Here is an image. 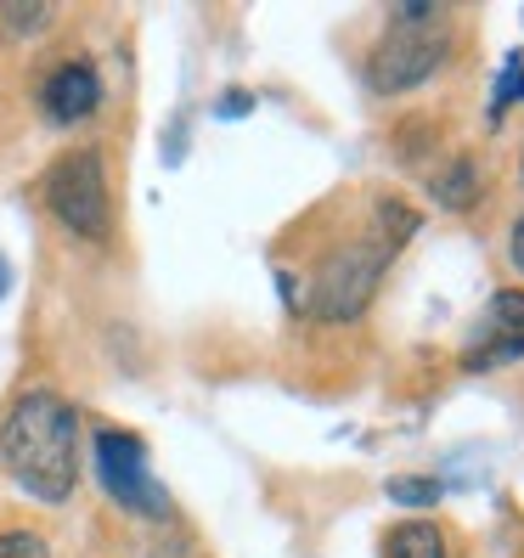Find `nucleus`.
Wrapping results in <instances>:
<instances>
[{"mask_svg":"<svg viewBox=\"0 0 524 558\" xmlns=\"http://www.w3.org/2000/svg\"><path fill=\"white\" fill-rule=\"evenodd\" d=\"M0 469L35 502H69L80 485V412L57 389H28L0 417Z\"/></svg>","mask_w":524,"mask_h":558,"instance_id":"f257e3e1","label":"nucleus"},{"mask_svg":"<svg viewBox=\"0 0 524 558\" xmlns=\"http://www.w3.org/2000/svg\"><path fill=\"white\" fill-rule=\"evenodd\" d=\"M46 209L69 226L74 238L85 243H102L113 209H108V163L96 147H74L62 153L51 170H46Z\"/></svg>","mask_w":524,"mask_h":558,"instance_id":"f03ea898","label":"nucleus"},{"mask_svg":"<svg viewBox=\"0 0 524 558\" xmlns=\"http://www.w3.org/2000/svg\"><path fill=\"white\" fill-rule=\"evenodd\" d=\"M90 457H96V480H102V490L124 513H142V519H163V513H170V497H163V485L147 469L142 435H130V429H96Z\"/></svg>","mask_w":524,"mask_h":558,"instance_id":"7ed1b4c3","label":"nucleus"},{"mask_svg":"<svg viewBox=\"0 0 524 558\" xmlns=\"http://www.w3.org/2000/svg\"><path fill=\"white\" fill-rule=\"evenodd\" d=\"M378 282H383V248L350 243V248H339V254L316 271L310 311H316L321 322H355V316L373 305Z\"/></svg>","mask_w":524,"mask_h":558,"instance_id":"20e7f679","label":"nucleus"},{"mask_svg":"<svg viewBox=\"0 0 524 558\" xmlns=\"http://www.w3.org/2000/svg\"><path fill=\"white\" fill-rule=\"evenodd\" d=\"M446 62V40L435 35V28H389V40L373 51V62H367V80H373V90H412V85H423L435 69Z\"/></svg>","mask_w":524,"mask_h":558,"instance_id":"39448f33","label":"nucleus"},{"mask_svg":"<svg viewBox=\"0 0 524 558\" xmlns=\"http://www.w3.org/2000/svg\"><path fill=\"white\" fill-rule=\"evenodd\" d=\"M513 361H524V288H508L485 305L479 339L463 350L468 373H497V367H513Z\"/></svg>","mask_w":524,"mask_h":558,"instance_id":"423d86ee","label":"nucleus"},{"mask_svg":"<svg viewBox=\"0 0 524 558\" xmlns=\"http://www.w3.org/2000/svg\"><path fill=\"white\" fill-rule=\"evenodd\" d=\"M96 102H102V80H96V69L85 57L57 62L40 85V108H46L51 124H80V119L96 113Z\"/></svg>","mask_w":524,"mask_h":558,"instance_id":"0eeeda50","label":"nucleus"},{"mask_svg":"<svg viewBox=\"0 0 524 558\" xmlns=\"http://www.w3.org/2000/svg\"><path fill=\"white\" fill-rule=\"evenodd\" d=\"M429 192H435V204L440 209H474V198H479V170H474V158H456L451 170H440L435 181H429Z\"/></svg>","mask_w":524,"mask_h":558,"instance_id":"6e6552de","label":"nucleus"},{"mask_svg":"<svg viewBox=\"0 0 524 558\" xmlns=\"http://www.w3.org/2000/svg\"><path fill=\"white\" fill-rule=\"evenodd\" d=\"M383 558H446V536L435 531V524H423V519L395 524V531H389Z\"/></svg>","mask_w":524,"mask_h":558,"instance_id":"1a4fd4ad","label":"nucleus"},{"mask_svg":"<svg viewBox=\"0 0 524 558\" xmlns=\"http://www.w3.org/2000/svg\"><path fill=\"white\" fill-rule=\"evenodd\" d=\"M383 490H389V502H406V508H435L440 502V480H423V474H395Z\"/></svg>","mask_w":524,"mask_h":558,"instance_id":"9d476101","label":"nucleus"},{"mask_svg":"<svg viewBox=\"0 0 524 558\" xmlns=\"http://www.w3.org/2000/svg\"><path fill=\"white\" fill-rule=\"evenodd\" d=\"M378 220H383V243H389V254H395L412 232H417V209H406L401 198H389V204H378Z\"/></svg>","mask_w":524,"mask_h":558,"instance_id":"9b49d317","label":"nucleus"},{"mask_svg":"<svg viewBox=\"0 0 524 558\" xmlns=\"http://www.w3.org/2000/svg\"><path fill=\"white\" fill-rule=\"evenodd\" d=\"M508 102H524V57H508V69L497 80V102H490V113H502Z\"/></svg>","mask_w":524,"mask_h":558,"instance_id":"f8f14e48","label":"nucleus"},{"mask_svg":"<svg viewBox=\"0 0 524 558\" xmlns=\"http://www.w3.org/2000/svg\"><path fill=\"white\" fill-rule=\"evenodd\" d=\"M0 558H51L35 531H0Z\"/></svg>","mask_w":524,"mask_h":558,"instance_id":"ddd939ff","label":"nucleus"},{"mask_svg":"<svg viewBox=\"0 0 524 558\" xmlns=\"http://www.w3.org/2000/svg\"><path fill=\"white\" fill-rule=\"evenodd\" d=\"M46 23H51V7H17V0L7 7V28H12V35H35V28H46Z\"/></svg>","mask_w":524,"mask_h":558,"instance_id":"4468645a","label":"nucleus"},{"mask_svg":"<svg viewBox=\"0 0 524 558\" xmlns=\"http://www.w3.org/2000/svg\"><path fill=\"white\" fill-rule=\"evenodd\" d=\"M243 113H254V90H232L215 102V119H243Z\"/></svg>","mask_w":524,"mask_h":558,"instance_id":"2eb2a0df","label":"nucleus"},{"mask_svg":"<svg viewBox=\"0 0 524 558\" xmlns=\"http://www.w3.org/2000/svg\"><path fill=\"white\" fill-rule=\"evenodd\" d=\"M508 254H513V266L524 271V220L513 226V243H508Z\"/></svg>","mask_w":524,"mask_h":558,"instance_id":"dca6fc26","label":"nucleus"},{"mask_svg":"<svg viewBox=\"0 0 524 558\" xmlns=\"http://www.w3.org/2000/svg\"><path fill=\"white\" fill-rule=\"evenodd\" d=\"M7 293H12V266L0 259V300H7Z\"/></svg>","mask_w":524,"mask_h":558,"instance_id":"f3484780","label":"nucleus"}]
</instances>
